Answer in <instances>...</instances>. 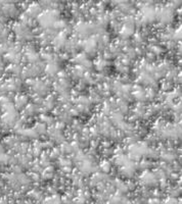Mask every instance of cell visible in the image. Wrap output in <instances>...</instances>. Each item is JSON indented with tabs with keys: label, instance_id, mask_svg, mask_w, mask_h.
Instances as JSON below:
<instances>
[{
	"label": "cell",
	"instance_id": "3",
	"mask_svg": "<svg viewBox=\"0 0 182 204\" xmlns=\"http://www.w3.org/2000/svg\"><path fill=\"white\" fill-rule=\"evenodd\" d=\"M8 161H9V157H8L6 154H4V153H0V162L2 163H7Z\"/></svg>",
	"mask_w": 182,
	"mask_h": 204
},
{
	"label": "cell",
	"instance_id": "2",
	"mask_svg": "<svg viewBox=\"0 0 182 204\" xmlns=\"http://www.w3.org/2000/svg\"><path fill=\"white\" fill-rule=\"evenodd\" d=\"M26 102H27V98L22 96V97H19V99L17 100V108H21L22 106H24L26 104Z\"/></svg>",
	"mask_w": 182,
	"mask_h": 204
},
{
	"label": "cell",
	"instance_id": "1",
	"mask_svg": "<svg viewBox=\"0 0 182 204\" xmlns=\"http://www.w3.org/2000/svg\"><path fill=\"white\" fill-rule=\"evenodd\" d=\"M46 72H47V74H49V75H53V74H55L56 73V66L55 64L50 63L49 66H46Z\"/></svg>",
	"mask_w": 182,
	"mask_h": 204
},
{
	"label": "cell",
	"instance_id": "4",
	"mask_svg": "<svg viewBox=\"0 0 182 204\" xmlns=\"http://www.w3.org/2000/svg\"><path fill=\"white\" fill-rule=\"evenodd\" d=\"M36 130L38 131V133H44L45 132V127H44V125L38 124L36 125Z\"/></svg>",
	"mask_w": 182,
	"mask_h": 204
}]
</instances>
